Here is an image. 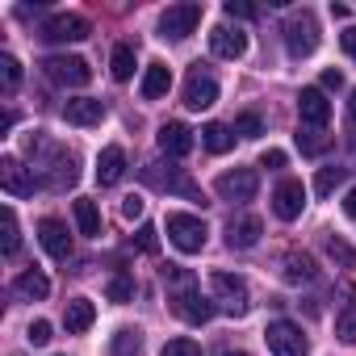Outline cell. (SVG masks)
<instances>
[{"label": "cell", "instance_id": "f35d334b", "mask_svg": "<svg viewBox=\"0 0 356 356\" xmlns=\"http://www.w3.org/2000/svg\"><path fill=\"white\" fill-rule=\"evenodd\" d=\"M26 339H30L34 348H47V343H51V323H47V318H38V323H30V331H26Z\"/></svg>", "mask_w": 356, "mask_h": 356}, {"label": "cell", "instance_id": "8fae6325", "mask_svg": "<svg viewBox=\"0 0 356 356\" xmlns=\"http://www.w3.org/2000/svg\"><path fill=\"white\" fill-rule=\"evenodd\" d=\"M0 185H5V193H13V197H30V193L38 189V176H34V168H26L22 159L5 155V159H0Z\"/></svg>", "mask_w": 356, "mask_h": 356}, {"label": "cell", "instance_id": "ffe728a7", "mask_svg": "<svg viewBox=\"0 0 356 356\" xmlns=\"http://www.w3.org/2000/svg\"><path fill=\"white\" fill-rule=\"evenodd\" d=\"M168 88H172V67L168 63H147L143 84H138L143 101H159V97H168Z\"/></svg>", "mask_w": 356, "mask_h": 356}, {"label": "cell", "instance_id": "f1b7e54d", "mask_svg": "<svg viewBox=\"0 0 356 356\" xmlns=\"http://www.w3.org/2000/svg\"><path fill=\"white\" fill-rule=\"evenodd\" d=\"M331 143H335V138H331V134H323V130H310V126H302V130H298V147H302V155H323Z\"/></svg>", "mask_w": 356, "mask_h": 356}, {"label": "cell", "instance_id": "8d00e7d4", "mask_svg": "<svg viewBox=\"0 0 356 356\" xmlns=\"http://www.w3.org/2000/svg\"><path fill=\"white\" fill-rule=\"evenodd\" d=\"M109 298H113V302H130V298H134V281H130L126 273H118V277L109 281Z\"/></svg>", "mask_w": 356, "mask_h": 356}, {"label": "cell", "instance_id": "836d02e7", "mask_svg": "<svg viewBox=\"0 0 356 356\" xmlns=\"http://www.w3.org/2000/svg\"><path fill=\"white\" fill-rule=\"evenodd\" d=\"M231 130H235V138H260V134H264V122H260V113H252V109H248V113H239V118H235V126H231Z\"/></svg>", "mask_w": 356, "mask_h": 356}, {"label": "cell", "instance_id": "5b68a950", "mask_svg": "<svg viewBox=\"0 0 356 356\" xmlns=\"http://www.w3.org/2000/svg\"><path fill=\"white\" fill-rule=\"evenodd\" d=\"M285 51L293 59H306V55L318 51V22H314V13L302 9V13H293L285 22Z\"/></svg>", "mask_w": 356, "mask_h": 356}, {"label": "cell", "instance_id": "60d3db41", "mask_svg": "<svg viewBox=\"0 0 356 356\" xmlns=\"http://www.w3.org/2000/svg\"><path fill=\"white\" fill-rule=\"evenodd\" d=\"M122 218H126V222L143 218V197H134V193H130V197H122Z\"/></svg>", "mask_w": 356, "mask_h": 356}, {"label": "cell", "instance_id": "603a6c76", "mask_svg": "<svg viewBox=\"0 0 356 356\" xmlns=\"http://www.w3.org/2000/svg\"><path fill=\"white\" fill-rule=\"evenodd\" d=\"M13 293H17V298H30V302H42V298L51 293V281H47L38 268H30V273H22V277L13 281Z\"/></svg>", "mask_w": 356, "mask_h": 356}, {"label": "cell", "instance_id": "c3c4849f", "mask_svg": "<svg viewBox=\"0 0 356 356\" xmlns=\"http://www.w3.org/2000/svg\"><path fill=\"white\" fill-rule=\"evenodd\" d=\"M13 356H22V352H13Z\"/></svg>", "mask_w": 356, "mask_h": 356}, {"label": "cell", "instance_id": "7dc6e473", "mask_svg": "<svg viewBox=\"0 0 356 356\" xmlns=\"http://www.w3.org/2000/svg\"><path fill=\"white\" fill-rule=\"evenodd\" d=\"M222 356H248V352H222Z\"/></svg>", "mask_w": 356, "mask_h": 356}, {"label": "cell", "instance_id": "2e32d148", "mask_svg": "<svg viewBox=\"0 0 356 356\" xmlns=\"http://www.w3.org/2000/svg\"><path fill=\"white\" fill-rule=\"evenodd\" d=\"M210 51H214L218 59H243V55H248V34H243L239 26H235V30H231V26H214V30H210Z\"/></svg>", "mask_w": 356, "mask_h": 356}, {"label": "cell", "instance_id": "7c38bea8", "mask_svg": "<svg viewBox=\"0 0 356 356\" xmlns=\"http://www.w3.org/2000/svg\"><path fill=\"white\" fill-rule=\"evenodd\" d=\"M214 101H218V80L197 63V67L189 72V80H185V105L202 113V109H210Z\"/></svg>", "mask_w": 356, "mask_h": 356}, {"label": "cell", "instance_id": "f546056e", "mask_svg": "<svg viewBox=\"0 0 356 356\" xmlns=\"http://www.w3.org/2000/svg\"><path fill=\"white\" fill-rule=\"evenodd\" d=\"M323 248H327V256H331L335 264H343V268H356V248H352V243H343L339 235H327V239H323Z\"/></svg>", "mask_w": 356, "mask_h": 356}, {"label": "cell", "instance_id": "52a82bcc", "mask_svg": "<svg viewBox=\"0 0 356 356\" xmlns=\"http://www.w3.org/2000/svg\"><path fill=\"white\" fill-rule=\"evenodd\" d=\"M168 239L181 248L185 256H193V252L206 248L210 231H206V222H202L197 214H168Z\"/></svg>", "mask_w": 356, "mask_h": 356}, {"label": "cell", "instance_id": "ab89813d", "mask_svg": "<svg viewBox=\"0 0 356 356\" xmlns=\"http://www.w3.org/2000/svg\"><path fill=\"white\" fill-rule=\"evenodd\" d=\"M222 13H227V17H243V22H252V17H256V5H243V0H227Z\"/></svg>", "mask_w": 356, "mask_h": 356}, {"label": "cell", "instance_id": "4fadbf2b", "mask_svg": "<svg viewBox=\"0 0 356 356\" xmlns=\"http://www.w3.org/2000/svg\"><path fill=\"white\" fill-rule=\"evenodd\" d=\"M302 206H306V185L293 181V176L273 189V214H277L281 222H293V218L302 214Z\"/></svg>", "mask_w": 356, "mask_h": 356}, {"label": "cell", "instance_id": "bcb514c9", "mask_svg": "<svg viewBox=\"0 0 356 356\" xmlns=\"http://www.w3.org/2000/svg\"><path fill=\"white\" fill-rule=\"evenodd\" d=\"M348 118L356 122V88H352V97H348Z\"/></svg>", "mask_w": 356, "mask_h": 356}, {"label": "cell", "instance_id": "7a4b0ae2", "mask_svg": "<svg viewBox=\"0 0 356 356\" xmlns=\"http://www.w3.org/2000/svg\"><path fill=\"white\" fill-rule=\"evenodd\" d=\"M210 298H214V306H218V310H227V314H235V318L252 310L248 281H243V277H235V273H210Z\"/></svg>", "mask_w": 356, "mask_h": 356}, {"label": "cell", "instance_id": "b9f144b4", "mask_svg": "<svg viewBox=\"0 0 356 356\" xmlns=\"http://www.w3.org/2000/svg\"><path fill=\"white\" fill-rule=\"evenodd\" d=\"M260 168H285V151H277V147H268V151L260 155Z\"/></svg>", "mask_w": 356, "mask_h": 356}, {"label": "cell", "instance_id": "8992f818", "mask_svg": "<svg viewBox=\"0 0 356 356\" xmlns=\"http://www.w3.org/2000/svg\"><path fill=\"white\" fill-rule=\"evenodd\" d=\"M42 72H47V80L59 84V88H84V84L92 80V67H88L80 55H51V59H42Z\"/></svg>", "mask_w": 356, "mask_h": 356}, {"label": "cell", "instance_id": "3957f363", "mask_svg": "<svg viewBox=\"0 0 356 356\" xmlns=\"http://www.w3.org/2000/svg\"><path fill=\"white\" fill-rule=\"evenodd\" d=\"M143 181L151 189H163V193H181L185 202H206V193L185 176V168H163V163H147L143 168Z\"/></svg>", "mask_w": 356, "mask_h": 356}, {"label": "cell", "instance_id": "ac0fdd59", "mask_svg": "<svg viewBox=\"0 0 356 356\" xmlns=\"http://www.w3.org/2000/svg\"><path fill=\"white\" fill-rule=\"evenodd\" d=\"M63 118H67L72 126H97V122L105 118V101H97V97H76V101L63 105Z\"/></svg>", "mask_w": 356, "mask_h": 356}, {"label": "cell", "instance_id": "e0dca14e", "mask_svg": "<svg viewBox=\"0 0 356 356\" xmlns=\"http://www.w3.org/2000/svg\"><path fill=\"white\" fill-rule=\"evenodd\" d=\"M38 239H42V248H47L51 260H67L72 256V235H67V227L59 218H42L38 222Z\"/></svg>", "mask_w": 356, "mask_h": 356}, {"label": "cell", "instance_id": "7402d4cb", "mask_svg": "<svg viewBox=\"0 0 356 356\" xmlns=\"http://www.w3.org/2000/svg\"><path fill=\"white\" fill-rule=\"evenodd\" d=\"M92 323H97V306H92L88 298H72L67 310H63V327H67L72 335H84Z\"/></svg>", "mask_w": 356, "mask_h": 356}, {"label": "cell", "instance_id": "d6986e66", "mask_svg": "<svg viewBox=\"0 0 356 356\" xmlns=\"http://www.w3.org/2000/svg\"><path fill=\"white\" fill-rule=\"evenodd\" d=\"M126 176V151L113 143V147H105L101 155H97V181L101 185H118Z\"/></svg>", "mask_w": 356, "mask_h": 356}, {"label": "cell", "instance_id": "277c9868", "mask_svg": "<svg viewBox=\"0 0 356 356\" xmlns=\"http://www.w3.org/2000/svg\"><path fill=\"white\" fill-rule=\"evenodd\" d=\"M197 26H202V5H197V0H185V5H168V9L159 13V38H172V42L189 38Z\"/></svg>", "mask_w": 356, "mask_h": 356}, {"label": "cell", "instance_id": "9c48e42d", "mask_svg": "<svg viewBox=\"0 0 356 356\" xmlns=\"http://www.w3.org/2000/svg\"><path fill=\"white\" fill-rule=\"evenodd\" d=\"M214 189L222 202H252L260 189V176H256V168H231L214 181Z\"/></svg>", "mask_w": 356, "mask_h": 356}, {"label": "cell", "instance_id": "e575fe53", "mask_svg": "<svg viewBox=\"0 0 356 356\" xmlns=\"http://www.w3.org/2000/svg\"><path fill=\"white\" fill-rule=\"evenodd\" d=\"M0 80H5V92H13L22 84V63L13 55H0Z\"/></svg>", "mask_w": 356, "mask_h": 356}, {"label": "cell", "instance_id": "d4e9b609", "mask_svg": "<svg viewBox=\"0 0 356 356\" xmlns=\"http://www.w3.org/2000/svg\"><path fill=\"white\" fill-rule=\"evenodd\" d=\"M76 227H80V235H88V239L101 235V210H97V202L76 197Z\"/></svg>", "mask_w": 356, "mask_h": 356}, {"label": "cell", "instance_id": "f6af8a7d", "mask_svg": "<svg viewBox=\"0 0 356 356\" xmlns=\"http://www.w3.org/2000/svg\"><path fill=\"white\" fill-rule=\"evenodd\" d=\"M343 214L356 222V185H352V189H348V197H343Z\"/></svg>", "mask_w": 356, "mask_h": 356}, {"label": "cell", "instance_id": "ba28073f", "mask_svg": "<svg viewBox=\"0 0 356 356\" xmlns=\"http://www.w3.org/2000/svg\"><path fill=\"white\" fill-rule=\"evenodd\" d=\"M264 339H268V348H273L277 356H306V352H310V339H306V335H302V327H298V323H289V318L268 323Z\"/></svg>", "mask_w": 356, "mask_h": 356}, {"label": "cell", "instance_id": "5bb4252c", "mask_svg": "<svg viewBox=\"0 0 356 356\" xmlns=\"http://www.w3.org/2000/svg\"><path fill=\"white\" fill-rule=\"evenodd\" d=\"M298 113H302V126L323 130V126L331 122V101L323 97V88H302V97H298Z\"/></svg>", "mask_w": 356, "mask_h": 356}, {"label": "cell", "instance_id": "484cf974", "mask_svg": "<svg viewBox=\"0 0 356 356\" xmlns=\"http://www.w3.org/2000/svg\"><path fill=\"white\" fill-rule=\"evenodd\" d=\"M314 277H318V268H314V260L306 252H289L285 256V281L302 285V281H314Z\"/></svg>", "mask_w": 356, "mask_h": 356}, {"label": "cell", "instance_id": "7bdbcfd3", "mask_svg": "<svg viewBox=\"0 0 356 356\" xmlns=\"http://www.w3.org/2000/svg\"><path fill=\"white\" fill-rule=\"evenodd\" d=\"M339 42H343V51H348V59H356V26H348V30L339 34Z\"/></svg>", "mask_w": 356, "mask_h": 356}, {"label": "cell", "instance_id": "6da1fadb", "mask_svg": "<svg viewBox=\"0 0 356 356\" xmlns=\"http://www.w3.org/2000/svg\"><path fill=\"white\" fill-rule=\"evenodd\" d=\"M163 281H172L176 289H172V310H176V318H185L189 327H202V323H210L214 318V298H202V289L193 285V277L189 273H181V268H176V264H168L163 268Z\"/></svg>", "mask_w": 356, "mask_h": 356}, {"label": "cell", "instance_id": "83f0119b", "mask_svg": "<svg viewBox=\"0 0 356 356\" xmlns=\"http://www.w3.org/2000/svg\"><path fill=\"white\" fill-rule=\"evenodd\" d=\"M109 72H113V80H130V76H134V47H130V42H122V47H113V59H109Z\"/></svg>", "mask_w": 356, "mask_h": 356}, {"label": "cell", "instance_id": "4dcf8cb0", "mask_svg": "<svg viewBox=\"0 0 356 356\" xmlns=\"http://www.w3.org/2000/svg\"><path fill=\"white\" fill-rule=\"evenodd\" d=\"M0 227H5V239H0V248H5V256H17L22 248V231H17V214L5 206V214H0Z\"/></svg>", "mask_w": 356, "mask_h": 356}, {"label": "cell", "instance_id": "30bf717a", "mask_svg": "<svg viewBox=\"0 0 356 356\" xmlns=\"http://www.w3.org/2000/svg\"><path fill=\"white\" fill-rule=\"evenodd\" d=\"M92 34V26H88V17H80V13H51L47 22H42V38L47 42H80V38H88Z\"/></svg>", "mask_w": 356, "mask_h": 356}, {"label": "cell", "instance_id": "74e56055", "mask_svg": "<svg viewBox=\"0 0 356 356\" xmlns=\"http://www.w3.org/2000/svg\"><path fill=\"white\" fill-rule=\"evenodd\" d=\"M159 356H202V348L193 339H172V343H163Z\"/></svg>", "mask_w": 356, "mask_h": 356}, {"label": "cell", "instance_id": "d6a6232c", "mask_svg": "<svg viewBox=\"0 0 356 356\" xmlns=\"http://www.w3.org/2000/svg\"><path fill=\"white\" fill-rule=\"evenodd\" d=\"M335 335L343 343H356V302H348L339 314H335Z\"/></svg>", "mask_w": 356, "mask_h": 356}, {"label": "cell", "instance_id": "cb8c5ba5", "mask_svg": "<svg viewBox=\"0 0 356 356\" xmlns=\"http://www.w3.org/2000/svg\"><path fill=\"white\" fill-rule=\"evenodd\" d=\"M202 143H206V151L227 155V151L235 147V130H231V126H222V122H210V126L202 130Z\"/></svg>", "mask_w": 356, "mask_h": 356}, {"label": "cell", "instance_id": "4316f807", "mask_svg": "<svg viewBox=\"0 0 356 356\" xmlns=\"http://www.w3.org/2000/svg\"><path fill=\"white\" fill-rule=\"evenodd\" d=\"M348 181V168H339V163H331V168H318V176H314V193L318 197H331L339 185Z\"/></svg>", "mask_w": 356, "mask_h": 356}, {"label": "cell", "instance_id": "1f68e13d", "mask_svg": "<svg viewBox=\"0 0 356 356\" xmlns=\"http://www.w3.org/2000/svg\"><path fill=\"white\" fill-rule=\"evenodd\" d=\"M138 352H143V335L130 331V327H122L113 335V356H138Z\"/></svg>", "mask_w": 356, "mask_h": 356}, {"label": "cell", "instance_id": "44dd1931", "mask_svg": "<svg viewBox=\"0 0 356 356\" xmlns=\"http://www.w3.org/2000/svg\"><path fill=\"white\" fill-rule=\"evenodd\" d=\"M260 231H264V222H260L256 214L231 218V227H227V243H231V248H256V243H260Z\"/></svg>", "mask_w": 356, "mask_h": 356}, {"label": "cell", "instance_id": "ee69618b", "mask_svg": "<svg viewBox=\"0 0 356 356\" xmlns=\"http://www.w3.org/2000/svg\"><path fill=\"white\" fill-rule=\"evenodd\" d=\"M323 88H343V76H339L335 67H327V72H323Z\"/></svg>", "mask_w": 356, "mask_h": 356}, {"label": "cell", "instance_id": "9a60e30c", "mask_svg": "<svg viewBox=\"0 0 356 356\" xmlns=\"http://www.w3.org/2000/svg\"><path fill=\"white\" fill-rule=\"evenodd\" d=\"M159 151H163L168 159H185V155L193 151V130H189L185 122H163V126H159Z\"/></svg>", "mask_w": 356, "mask_h": 356}, {"label": "cell", "instance_id": "d590c367", "mask_svg": "<svg viewBox=\"0 0 356 356\" xmlns=\"http://www.w3.org/2000/svg\"><path fill=\"white\" fill-rule=\"evenodd\" d=\"M134 243H138V252L155 256V252H159V231H155L151 222H143V227H138V235H134Z\"/></svg>", "mask_w": 356, "mask_h": 356}]
</instances>
